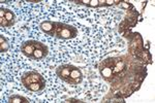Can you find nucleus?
<instances>
[{
	"mask_svg": "<svg viewBox=\"0 0 155 103\" xmlns=\"http://www.w3.org/2000/svg\"><path fill=\"white\" fill-rule=\"evenodd\" d=\"M78 35V29L71 25L56 22V29H55V37L58 39H72Z\"/></svg>",
	"mask_w": 155,
	"mask_h": 103,
	"instance_id": "obj_1",
	"label": "nucleus"
},
{
	"mask_svg": "<svg viewBox=\"0 0 155 103\" xmlns=\"http://www.w3.org/2000/svg\"><path fill=\"white\" fill-rule=\"evenodd\" d=\"M21 80H22L23 86L26 88V89L29 86L34 85V84L46 85V80H45V79L36 71H28V72H26V73H24Z\"/></svg>",
	"mask_w": 155,
	"mask_h": 103,
	"instance_id": "obj_2",
	"label": "nucleus"
},
{
	"mask_svg": "<svg viewBox=\"0 0 155 103\" xmlns=\"http://www.w3.org/2000/svg\"><path fill=\"white\" fill-rule=\"evenodd\" d=\"M16 22V16L11 9L1 8L0 9V25L3 28L12 27Z\"/></svg>",
	"mask_w": 155,
	"mask_h": 103,
	"instance_id": "obj_3",
	"label": "nucleus"
},
{
	"mask_svg": "<svg viewBox=\"0 0 155 103\" xmlns=\"http://www.w3.org/2000/svg\"><path fill=\"white\" fill-rule=\"evenodd\" d=\"M83 80V74L82 71L78 67L71 65V68H69V79L67 84L69 85H79Z\"/></svg>",
	"mask_w": 155,
	"mask_h": 103,
	"instance_id": "obj_4",
	"label": "nucleus"
},
{
	"mask_svg": "<svg viewBox=\"0 0 155 103\" xmlns=\"http://www.w3.org/2000/svg\"><path fill=\"white\" fill-rule=\"evenodd\" d=\"M36 43H37V41H35V40H28V41L23 42L21 46L22 54L25 55L27 58L32 59V58H33L34 51H35Z\"/></svg>",
	"mask_w": 155,
	"mask_h": 103,
	"instance_id": "obj_5",
	"label": "nucleus"
},
{
	"mask_svg": "<svg viewBox=\"0 0 155 103\" xmlns=\"http://www.w3.org/2000/svg\"><path fill=\"white\" fill-rule=\"evenodd\" d=\"M48 53H49L48 47H47L45 43H41V42L37 41L35 51H34L32 60H41V59H44V58H46L47 56H48Z\"/></svg>",
	"mask_w": 155,
	"mask_h": 103,
	"instance_id": "obj_6",
	"label": "nucleus"
},
{
	"mask_svg": "<svg viewBox=\"0 0 155 103\" xmlns=\"http://www.w3.org/2000/svg\"><path fill=\"white\" fill-rule=\"evenodd\" d=\"M39 29L41 30L44 33L55 36V29H56V22L52 21H44L39 24Z\"/></svg>",
	"mask_w": 155,
	"mask_h": 103,
	"instance_id": "obj_7",
	"label": "nucleus"
},
{
	"mask_svg": "<svg viewBox=\"0 0 155 103\" xmlns=\"http://www.w3.org/2000/svg\"><path fill=\"white\" fill-rule=\"evenodd\" d=\"M9 103H28V99L20 95H12L8 98Z\"/></svg>",
	"mask_w": 155,
	"mask_h": 103,
	"instance_id": "obj_8",
	"label": "nucleus"
},
{
	"mask_svg": "<svg viewBox=\"0 0 155 103\" xmlns=\"http://www.w3.org/2000/svg\"><path fill=\"white\" fill-rule=\"evenodd\" d=\"M9 50V43L3 35H0V51L5 53Z\"/></svg>",
	"mask_w": 155,
	"mask_h": 103,
	"instance_id": "obj_9",
	"label": "nucleus"
},
{
	"mask_svg": "<svg viewBox=\"0 0 155 103\" xmlns=\"http://www.w3.org/2000/svg\"><path fill=\"white\" fill-rule=\"evenodd\" d=\"M67 102H83V101H81V100H77V99H68L67 100Z\"/></svg>",
	"mask_w": 155,
	"mask_h": 103,
	"instance_id": "obj_10",
	"label": "nucleus"
}]
</instances>
